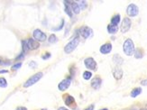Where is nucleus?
<instances>
[{"mask_svg": "<svg viewBox=\"0 0 147 110\" xmlns=\"http://www.w3.org/2000/svg\"><path fill=\"white\" fill-rule=\"evenodd\" d=\"M123 50L126 55L127 56H132L134 53V44L131 39H126L124 42Z\"/></svg>", "mask_w": 147, "mask_h": 110, "instance_id": "1", "label": "nucleus"}, {"mask_svg": "<svg viewBox=\"0 0 147 110\" xmlns=\"http://www.w3.org/2000/svg\"><path fill=\"white\" fill-rule=\"evenodd\" d=\"M42 76H43L42 72L35 73V74L32 75V77H30V78L24 83V87H29L32 86V85H34L35 83H37L38 81L42 78Z\"/></svg>", "mask_w": 147, "mask_h": 110, "instance_id": "2", "label": "nucleus"}, {"mask_svg": "<svg viewBox=\"0 0 147 110\" xmlns=\"http://www.w3.org/2000/svg\"><path fill=\"white\" fill-rule=\"evenodd\" d=\"M79 38H74V39L71 40L70 42H68V43L66 44V46L64 47L65 53H68V54L71 53V52L77 48V46L79 45Z\"/></svg>", "mask_w": 147, "mask_h": 110, "instance_id": "3", "label": "nucleus"}, {"mask_svg": "<svg viewBox=\"0 0 147 110\" xmlns=\"http://www.w3.org/2000/svg\"><path fill=\"white\" fill-rule=\"evenodd\" d=\"M32 36H34V39L37 42H44L47 39L46 34H44L42 31H41L40 29H35L32 32Z\"/></svg>", "mask_w": 147, "mask_h": 110, "instance_id": "4", "label": "nucleus"}, {"mask_svg": "<svg viewBox=\"0 0 147 110\" xmlns=\"http://www.w3.org/2000/svg\"><path fill=\"white\" fill-rule=\"evenodd\" d=\"M138 13H139V8L134 4H130L126 8V14L129 16H131V17L136 16L138 15Z\"/></svg>", "mask_w": 147, "mask_h": 110, "instance_id": "5", "label": "nucleus"}, {"mask_svg": "<svg viewBox=\"0 0 147 110\" xmlns=\"http://www.w3.org/2000/svg\"><path fill=\"white\" fill-rule=\"evenodd\" d=\"M79 34L84 39H88V38L93 36V30L88 26H83L79 29Z\"/></svg>", "mask_w": 147, "mask_h": 110, "instance_id": "6", "label": "nucleus"}, {"mask_svg": "<svg viewBox=\"0 0 147 110\" xmlns=\"http://www.w3.org/2000/svg\"><path fill=\"white\" fill-rule=\"evenodd\" d=\"M131 24H132L131 20H130L128 17H124L123 22H122L121 27H120V31L123 32V34L127 32L130 30V28H131Z\"/></svg>", "mask_w": 147, "mask_h": 110, "instance_id": "7", "label": "nucleus"}, {"mask_svg": "<svg viewBox=\"0 0 147 110\" xmlns=\"http://www.w3.org/2000/svg\"><path fill=\"white\" fill-rule=\"evenodd\" d=\"M84 63L86 68L89 69V70H95L97 69V62H96V60L93 58H87L84 60Z\"/></svg>", "mask_w": 147, "mask_h": 110, "instance_id": "8", "label": "nucleus"}, {"mask_svg": "<svg viewBox=\"0 0 147 110\" xmlns=\"http://www.w3.org/2000/svg\"><path fill=\"white\" fill-rule=\"evenodd\" d=\"M70 83H71V79H63V80L61 81V82L59 83V85H58L59 90L65 91L66 89H68L69 87H70Z\"/></svg>", "mask_w": 147, "mask_h": 110, "instance_id": "9", "label": "nucleus"}, {"mask_svg": "<svg viewBox=\"0 0 147 110\" xmlns=\"http://www.w3.org/2000/svg\"><path fill=\"white\" fill-rule=\"evenodd\" d=\"M26 42H27V46L29 50H36V49H38L40 47V43H39L37 41L32 39V38L28 39Z\"/></svg>", "mask_w": 147, "mask_h": 110, "instance_id": "10", "label": "nucleus"}, {"mask_svg": "<svg viewBox=\"0 0 147 110\" xmlns=\"http://www.w3.org/2000/svg\"><path fill=\"white\" fill-rule=\"evenodd\" d=\"M100 52L103 54H108L112 51V44L111 43H105L100 47Z\"/></svg>", "mask_w": 147, "mask_h": 110, "instance_id": "11", "label": "nucleus"}, {"mask_svg": "<svg viewBox=\"0 0 147 110\" xmlns=\"http://www.w3.org/2000/svg\"><path fill=\"white\" fill-rule=\"evenodd\" d=\"M113 76L116 79H120L123 77V70L119 67H116L113 70Z\"/></svg>", "mask_w": 147, "mask_h": 110, "instance_id": "12", "label": "nucleus"}, {"mask_svg": "<svg viewBox=\"0 0 147 110\" xmlns=\"http://www.w3.org/2000/svg\"><path fill=\"white\" fill-rule=\"evenodd\" d=\"M101 83H102L101 79L99 78V77H96V78H94L92 80H91V87L95 89H97L100 87Z\"/></svg>", "mask_w": 147, "mask_h": 110, "instance_id": "13", "label": "nucleus"}, {"mask_svg": "<svg viewBox=\"0 0 147 110\" xmlns=\"http://www.w3.org/2000/svg\"><path fill=\"white\" fill-rule=\"evenodd\" d=\"M69 3H70V6L71 7V10L73 11V13L76 14H79V12H80V7H79V6L78 5L77 2H74V1H69Z\"/></svg>", "mask_w": 147, "mask_h": 110, "instance_id": "14", "label": "nucleus"}, {"mask_svg": "<svg viewBox=\"0 0 147 110\" xmlns=\"http://www.w3.org/2000/svg\"><path fill=\"white\" fill-rule=\"evenodd\" d=\"M117 31H118L117 25H114V24H110L107 25V32H108L109 34H115L117 32Z\"/></svg>", "mask_w": 147, "mask_h": 110, "instance_id": "15", "label": "nucleus"}, {"mask_svg": "<svg viewBox=\"0 0 147 110\" xmlns=\"http://www.w3.org/2000/svg\"><path fill=\"white\" fill-rule=\"evenodd\" d=\"M64 4H65V9H64L65 13H66L67 15L70 16V17H72V14H71V7H70V3H69V1L68 2L65 1Z\"/></svg>", "mask_w": 147, "mask_h": 110, "instance_id": "16", "label": "nucleus"}, {"mask_svg": "<svg viewBox=\"0 0 147 110\" xmlns=\"http://www.w3.org/2000/svg\"><path fill=\"white\" fill-rule=\"evenodd\" d=\"M142 93V89L141 87H135L131 91V97H136Z\"/></svg>", "mask_w": 147, "mask_h": 110, "instance_id": "17", "label": "nucleus"}, {"mask_svg": "<svg viewBox=\"0 0 147 110\" xmlns=\"http://www.w3.org/2000/svg\"><path fill=\"white\" fill-rule=\"evenodd\" d=\"M120 21H121V16H120V15H116L113 16V18L111 19V24L114 25H117L120 23Z\"/></svg>", "mask_w": 147, "mask_h": 110, "instance_id": "18", "label": "nucleus"}, {"mask_svg": "<svg viewBox=\"0 0 147 110\" xmlns=\"http://www.w3.org/2000/svg\"><path fill=\"white\" fill-rule=\"evenodd\" d=\"M75 103V99L73 97H71V96H67L66 98H65V104H66L67 106H70L72 105V104Z\"/></svg>", "mask_w": 147, "mask_h": 110, "instance_id": "19", "label": "nucleus"}, {"mask_svg": "<svg viewBox=\"0 0 147 110\" xmlns=\"http://www.w3.org/2000/svg\"><path fill=\"white\" fill-rule=\"evenodd\" d=\"M143 56H144V52H143L142 49H136L134 51V57L136 59H141L143 58Z\"/></svg>", "mask_w": 147, "mask_h": 110, "instance_id": "20", "label": "nucleus"}, {"mask_svg": "<svg viewBox=\"0 0 147 110\" xmlns=\"http://www.w3.org/2000/svg\"><path fill=\"white\" fill-rule=\"evenodd\" d=\"M10 64H11V62L9 60H5L0 57V66H9Z\"/></svg>", "mask_w": 147, "mask_h": 110, "instance_id": "21", "label": "nucleus"}, {"mask_svg": "<svg viewBox=\"0 0 147 110\" xmlns=\"http://www.w3.org/2000/svg\"><path fill=\"white\" fill-rule=\"evenodd\" d=\"M91 77H92V73H91L90 71H84V73H83V79H84L85 80L90 79Z\"/></svg>", "mask_w": 147, "mask_h": 110, "instance_id": "22", "label": "nucleus"}, {"mask_svg": "<svg viewBox=\"0 0 147 110\" xmlns=\"http://www.w3.org/2000/svg\"><path fill=\"white\" fill-rule=\"evenodd\" d=\"M7 81L5 78H0V87H7Z\"/></svg>", "mask_w": 147, "mask_h": 110, "instance_id": "23", "label": "nucleus"}, {"mask_svg": "<svg viewBox=\"0 0 147 110\" xmlns=\"http://www.w3.org/2000/svg\"><path fill=\"white\" fill-rule=\"evenodd\" d=\"M77 3L79 6L80 9H86V7H87V1H79Z\"/></svg>", "mask_w": 147, "mask_h": 110, "instance_id": "24", "label": "nucleus"}, {"mask_svg": "<svg viewBox=\"0 0 147 110\" xmlns=\"http://www.w3.org/2000/svg\"><path fill=\"white\" fill-rule=\"evenodd\" d=\"M48 40H49V42H51V43H54V42H57V37L55 34H51Z\"/></svg>", "mask_w": 147, "mask_h": 110, "instance_id": "25", "label": "nucleus"}, {"mask_svg": "<svg viewBox=\"0 0 147 110\" xmlns=\"http://www.w3.org/2000/svg\"><path fill=\"white\" fill-rule=\"evenodd\" d=\"M22 67V63L21 62H17V63H15V65H13L12 66V68H11V70H18V69H20Z\"/></svg>", "mask_w": 147, "mask_h": 110, "instance_id": "26", "label": "nucleus"}, {"mask_svg": "<svg viewBox=\"0 0 147 110\" xmlns=\"http://www.w3.org/2000/svg\"><path fill=\"white\" fill-rule=\"evenodd\" d=\"M22 45H23V52L25 53V52L28 51L27 42H26V41H23V42H22Z\"/></svg>", "mask_w": 147, "mask_h": 110, "instance_id": "27", "label": "nucleus"}, {"mask_svg": "<svg viewBox=\"0 0 147 110\" xmlns=\"http://www.w3.org/2000/svg\"><path fill=\"white\" fill-rule=\"evenodd\" d=\"M24 52H22V53L20 54L19 56L17 57V58L15 59V60H21V59H23V58H24Z\"/></svg>", "mask_w": 147, "mask_h": 110, "instance_id": "28", "label": "nucleus"}, {"mask_svg": "<svg viewBox=\"0 0 147 110\" xmlns=\"http://www.w3.org/2000/svg\"><path fill=\"white\" fill-rule=\"evenodd\" d=\"M50 57H51V53H46L42 56V59H43V60H46V59H49Z\"/></svg>", "mask_w": 147, "mask_h": 110, "instance_id": "29", "label": "nucleus"}, {"mask_svg": "<svg viewBox=\"0 0 147 110\" xmlns=\"http://www.w3.org/2000/svg\"><path fill=\"white\" fill-rule=\"evenodd\" d=\"M15 110H28L26 107H17Z\"/></svg>", "mask_w": 147, "mask_h": 110, "instance_id": "30", "label": "nucleus"}, {"mask_svg": "<svg viewBox=\"0 0 147 110\" xmlns=\"http://www.w3.org/2000/svg\"><path fill=\"white\" fill-rule=\"evenodd\" d=\"M84 110H94V106L93 105L92 106H89V107H87V108L84 109Z\"/></svg>", "mask_w": 147, "mask_h": 110, "instance_id": "31", "label": "nucleus"}, {"mask_svg": "<svg viewBox=\"0 0 147 110\" xmlns=\"http://www.w3.org/2000/svg\"><path fill=\"white\" fill-rule=\"evenodd\" d=\"M0 73H8V70H0Z\"/></svg>", "mask_w": 147, "mask_h": 110, "instance_id": "32", "label": "nucleus"}, {"mask_svg": "<svg viewBox=\"0 0 147 110\" xmlns=\"http://www.w3.org/2000/svg\"><path fill=\"white\" fill-rule=\"evenodd\" d=\"M58 110H69V109H67V108H65V107H59Z\"/></svg>", "mask_w": 147, "mask_h": 110, "instance_id": "33", "label": "nucleus"}, {"mask_svg": "<svg viewBox=\"0 0 147 110\" xmlns=\"http://www.w3.org/2000/svg\"><path fill=\"white\" fill-rule=\"evenodd\" d=\"M100 110H108L107 108H103V109H100Z\"/></svg>", "mask_w": 147, "mask_h": 110, "instance_id": "34", "label": "nucleus"}, {"mask_svg": "<svg viewBox=\"0 0 147 110\" xmlns=\"http://www.w3.org/2000/svg\"><path fill=\"white\" fill-rule=\"evenodd\" d=\"M141 110H147V109H146V108H142Z\"/></svg>", "mask_w": 147, "mask_h": 110, "instance_id": "35", "label": "nucleus"}, {"mask_svg": "<svg viewBox=\"0 0 147 110\" xmlns=\"http://www.w3.org/2000/svg\"><path fill=\"white\" fill-rule=\"evenodd\" d=\"M42 110H47V109H42Z\"/></svg>", "mask_w": 147, "mask_h": 110, "instance_id": "36", "label": "nucleus"}]
</instances>
